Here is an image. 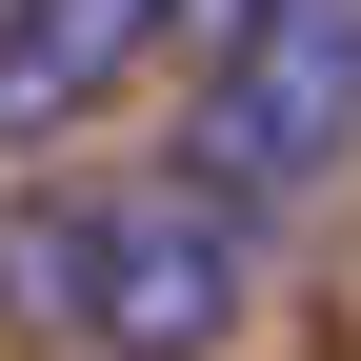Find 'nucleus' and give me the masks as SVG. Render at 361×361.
<instances>
[{"instance_id":"obj_1","label":"nucleus","mask_w":361,"mask_h":361,"mask_svg":"<svg viewBox=\"0 0 361 361\" xmlns=\"http://www.w3.org/2000/svg\"><path fill=\"white\" fill-rule=\"evenodd\" d=\"M20 281L80 301V341H101V361H221V322H241V201H221V180H121V201H61Z\"/></svg>"},{"instance_id":"obj_3","label":"nucleus","mask_w":361,"mask_h":361,"mask_svg":"<svg viewBox=\"0 0 361 361\" xmlns=\"http://www.w3.org/2000/svg\"><path fill=\"white\" fill-rule=\"evenodd\" d=\"M161 0H20V40H0V141H61V121H101L121 80H141Z\"/></svg>"},{"instance_id":"obj_4","label":"nucleus","mask_w":361,"mask_h":361,"mask_svg":"<svg viewBox=\"0 0 361 361\" xmlns=\"http://www.w3.org/2000/svg\"><path fill=\"white\" fill-rule=\"evenodd\" d=\"M241 20H261V0H161V40H201V61H221Z\"/></svg>"},{"instance_id":"obj_2","label":"nucleus","mask_w":361,"mask_h":361,"mask_svg":"<svg viewBox=\"0 0 361 361\" xmlns=\"http://www.w3.org/2000/svg\"><path fill=\"white\" fill-rule=\"evenodd\" d=\"M341 141H361V0H261L201 61V180L261 221L301 180H341Z\"/></svg>"}]
</instances>
